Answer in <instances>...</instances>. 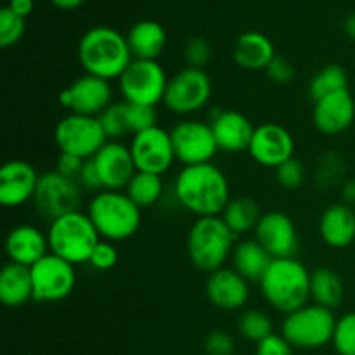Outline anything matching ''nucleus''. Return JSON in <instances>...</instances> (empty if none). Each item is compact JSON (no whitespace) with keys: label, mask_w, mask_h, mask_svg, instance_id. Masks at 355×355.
Returning <instances> with one entry per match:
<instances>
[{"label":"nucleus","mask_w":355,"mask_h":355,"mask_svg":"<svg viewBox=\"0 0 355 355\" xmlns=\"http://www.w3.org/2000/svg\"><path fill=\"white\" fill-rule=\"evenodd\" d=\"M173 194L184 210L200 217H218L231 201V186L214 163L184 166L175 177Z\"/></svg>","instance_id":"1"},{"label":"nucleus","mask_w":355,"mask_h":355,"mask_svg":"<svg viewBox=\"0 0 355 355\" xmlns=\"http://www.w3.org/2000/svg\"><path fill=\"white\" fill-rule=\"evenodd\" d=\"M127 37L111 26H94L78 42V61L87 75L118 80L132 62Z\"/></svg>","instance_id":"2"},{"label":"nucleus","mask_w":355,"mask_h":355,"mask_svg":"<svg viewBox=\"0 0 355 355\" xmlns=\"http://www.w3.org/2000/svg\"><path fill=\"white\" fill-rule=\"evenodd\" d=\"M259 284L267 304L284 315L307 305L311 298V272L295 257L274 259Z\"/></svg>","instance_id":"3"},{"label":"nucleus","mask_w":355,"mask_h":355,"mask_svg":"<svg viewBox=\"0 0 355 355\" xmlns=\"http://www.w3.org/2000/svg\"><path fill=\"white\" fill-rule=\"evenodd\" d=\"M141 211L123 191H101L90 200L87 214L101 238L116 243L137 234L142 220Z\"/></svg>","instance_id":"4"},{"label":"nucleus","mask_w":355,"mask_h":355,"mask_svg":"<svg viewBox=\"0 0 355 355\" xmlns=\"http://www.w3.org/2000/svg\"><path fill=\"white\" fill-rule=\"evenodd\" d=\"M238 236L227 227L222 217H200L187 232V255L193 266L203 272L222 269L232 255Z\"/></svg>","instance_id":"5"},{"label":"nucleus","mask_w":355,"mask_h":355,"mask_svg":"<svg viewBox=\"0 0 355 355\" xmlns=\"http://www.w3.org/2000/svg\"><path fill=\"white\" fill-rule=\"evenodd\" d=\"M47 239L51 253L73 266H80L85 262L89 263L94 248L103 238L90 220L89 214L78 210L52 220L49 225Z\"/></svg>","instance_id":"6"},{"label":"nucleus","mask_w":355,"mask_h":355,"mask_svg":"<svg viewBox=\"0 0 355 355\" xmlns=\"http://www.w3.org/2000/svg\"><path fill=\"white\" fill-rule=\"evenodd\" d=\"M336 318L333 311L318 304L304 305L284 315L281 335L293 349L315 350L333 342Z\"/></svg>","instance_id":"7"},{"label":"nucleus","mask_w":355,"mask_h":355,"mask_svg":"<svg viewBox=\"0 0 355 355\" xmlns=\"http://www.w3.org/2000/svg\"><path fill=\"white\" fill-rule=\"evenodd\" d=\"M168 76L158 61L132 59L123 75L118 78V87L125 103L155 106L163 103Z\"/></svg>","instance_id":"8"},{"label":"nucleus","mask_w":355,"mask_h":355,"mask_svg":"<svg viewBox=\"0 0 355 355\" xmlns=\"http://www.w3.org/2000/svg\"><path fill=\"white\" fill-rule=\"evenodd\" d=\"M211 97V80L205 69L184 68L166 85L163 104L173 114L189 116L203 110Z\"/></svg>","instance_id":"9"},{"label":"nucleus","mask_w":355,"mask_h":355,"mask_svg":"<svg viewBox=\"0 0 355 355\" xmlns=\"http://www.w3.org/2000/svg\"><path fill=\"white\" fill-rule=\"evenodd\" d=\"M54 141L59 151L90 159L107 142L99 118L69 113L55 125Z\"/></svg>","instance_id":"10"},{"label":"nucleus","mask_w":355,"mask_h":355,"mask_svg":"<svg viewBox=\"0 0 355 355\" xmlns=\"http://www.w3.org/2000/svg\"><path fill=\"white\" fill-rule=\"evenodd\" d=\"M82 191L78 180L66 179L55 170L42 173L33 196L35 210L51 222L78 211L83 198Z\"/></svg>","instance_id":"11"},{"label":"nucleus","mask_w":355,"mask_h":355,"mask_svg":"<svg viewBox=\"0 0 355 355\" xmlns=\"http://www.w3.org/2000/svg\"><path fill=\"white\" fill-rule=\"evenodd\" d=\"M33 298L44 304L61 302L73 293L76 284L75 266L54 253H47L30 267Z\"/></svg>","instance_id":"12"},{"label":"nucleus","mask_w":355,"mask_h":355,"mask_svg":"<svg viewBox=\"0 0 355 355\" xmlns=\"http://www.w3.org/2000/svg\"><path fill=\"white\" fill-rule=\"evenodd\" d=\"M177 162L184 166L211 163L218 151L210 123L201 120H182L170 130Z\"/></svg>","instance_id":"13"},{"label":"nucleus","mask_w":355,"mask_h":355,"mask_svg":"<svg viewBox=\"0 0 355 355\" xmlns=\"http://www.w3.org/2000/svg\"><path fill=\"white\" fill-rule=\"evenodd\" d=\"M59 104L69 113L99 118L113 104V87L107 80L85 73L61 90Z\"/></svg>","instance_id":"14"},{"label":"nucleus","mask_w":355,"mask_h":355,"mask_svg":"<svg viewBox=\"0 0 355 355\" xmlns=\"http://www.w3.org/2000/svg\"><path fill=\"white\" fill-rule=\"evenodd\" d=\"M130 153L137 172L163 175L168 172L173 162H177L170 132L158 125L135 134L130 142Z\"/></svg>","instance_id":"15"},{"label":"nucleus","mask_w":355,"mask_h":355,"mask_svg":"<svg viewBox=\"0 0 355 355\" xmlns=\"http://www.w3.org/2000/svg\"><path fill=\"white\" fill-rule=\"evenodd\" d=\"M248 153L259 165L276 170L295 156V139L283 125L267 121L255 128Z\"/></svg>","instance_id":"16"},{"label":"nucleus","mask_w":355,"mask_h":355,"mask_svg":"<svg viewBox=\"0 0 355 355\" xmlns=\"http://www.w3.org/2000/svg\"><path fill=\"white\" fill-rule=\"evenodd\" d=\"M255 239L272 259H291L298 252V232L295 222L283 211L262 214L255 227Z\"/></svg>","instance_id":"17"},{"label":"nucleus","mask_w":355,"mask_h":355,"mask_svg":"<svg viewBox=\"0 0 355 355\" xmlns=\"http://www.w3.org/2000/svg\"><path fill=\"white\" fill-rule=\"evenodd\" d=\"M104 191H125L137 173L130 146L120 141H107L92 158Z\"/></svg>","instance_id":"18"},{"label":"nucleus","mask_w":355,"mask_h":355,"mask_svg":"<svg viewBox=\"0 0 355 355\" xmlns=\"http://www.w3.org/2000/svg\"><path fill=\"white\" fill-rule=\"evenodd\" d=\"M38 179L35 166L24 159H9L0 168V203L6 208H17L33 201Z\"/></svg>","instance_id":"19"},{"label":"nucleus","mask_w":355,"mask_h":355,"mask_svg":"<svg viewBox=\"0 0 355 355\" xmlns=\"http://www.w3.org/2000/svg\"><path fill=\"white\" fill-rule=\"evenodd\" d=\"M210 127L214 130L218 151H248L255 128L246 114L236 110H217L211 114Z\"/></svg>","instance_id":"20"},{"label":"nucleus","mask_w":355,"mask_h":355,"mask_svg":"<svg viewBox=\"0 0 355 355\" xmlns=\"http://www.w3.org/2000/svg\"><path fill=\"white\" fill-rule=\"evenodd\" d=\"M355 120V101L350 90L331 94L314 103L312 123L321 134L338 135L352 127Z\"/></svg>","instance_id":"21"},{"label":"nucleus","mask_w":355,"mask_h":355,"mask_svg":"<svg viewBox=\"0 0 355 355\" xmlns=\"http://www.w3.org/2000/svg\"><path fill=\"white\" fill-rule=\"evenodd\" d=\"M207 297L220 311H241L248 304L250 284L234 269H222L208 274Z\"/></svg>","instance_id":"22"},{"label":"nucleus","mask_w":355,"mask_h":355,"mask_svg":"<svg viewBox=\"0 0 355 355\" xmlns=\"http://www.w3.org/2000/svg\"><path fill=\"white\" fill-rule=\"evenodd\" d=\"M6 253L10 262L31 267L44 259L49 250L47 234L35 225H16L6 238Z\"/></svg>","instance_id":"23"},{"label":"nucleus","mask_w":355,"mask_h":355,"mask_svg":"<svg viewBox=\"0 0 355 355\" xmlns=\"http://www.w3.org/2000/svg\"><path fill=\"white\" fill-rule=\"evenodd\" d=\"M319 234L329 248H347L355 241V210L345 203L326 208L319 220Z\"/></svg>","instance_id":"24"},{"label":"nucleus","mask_w":355,"mask_h":355,"mask_svg":"<svg viewBox=\"0 0 355 355\" xmlns=\"http://www.w3.org/2000/svg\"><path fill=\"white\" fill-rule=\"evenodd\" d=\"M276 58V49L270 38L260 31H246L239 35L232 49V59L236 64L246 71L267 69L270 61Z\"/></svg>","instance_id":"25"},{"label":"nucleus","mask_w":355,"mask_h":355,"mask_svg":"<svg viewBox=\"0 0 355 355\" xmlns=\"http://www.w3.org/2000/svg\"><path fill=\"white\" fill-rule=\"evenodd\" d=\"M128 47L134 59H149L158 61L166 47V31L158 21L144 19L135 23L127 33Z\"/></svg>","instance_id":"26"},{"label":"nucleus","mask_w":355,"mask_h":355,"mask_svg":"<svg viewBox=\"0 0 355 355\" xmlns=\"http://www.w3.org/2000/svg\"><path fill=\"white\" fill-rule=\"evenodd\" d=\"M33 298L30 267L9 262L0 270V302L9 309L26 305Z\"/></svg>","instance_id":"27"},{"label":"nucleus","mask_w":355,"mask_h":355,"mask_svg":"<svg viewBox=\"0 0 355 355\" xmlns=\"http://www.w3.org/2000/svg\"><path fill=\"white\" fill-rule=\"evenodd\" d=\"M272 260L270 253L257 239L239 241L231 255L232 269L241 274L248 283H260Z\"/></svg>","instance_id":"28"},{"label":"nucleus","mask_w":355,"mask_h":355,"mask_svg":"<svg viewBox=\"0 0 355 355\" xmlns=\"http://www.w3.org/2000/svg\"><path fill=\"white\" fill-rule=\"evenodd\" d=\"M345 286L338 272L328 267H319L311 272V298L314 304L335 311L342 305Z\"/></svg>","instance_id":"29"},{"label":"nucleus","mask_w":355,"mask_h":355,"mask_svg":"<svg viewBox=\"0 0 355 355\" xmlns=\"http://www.w3.org/2000/svg\"><path fill=\"white\" fill-rule=\"evenodd\" d=\"M220 217L236 236H241L250 231H255L262 214H260V208L255 200L248 196H239L229 201Z\"/></svg>","instance_id":"30"},{"label":"nucleus","mask_w":355,"mask_h":355,"mask_svg":"<svg viewBox=\"0 0 355 355\" xmlns=\"http://www.w3.org/2000/svg\"><path fill=\"white\" fill-rule=\"evenodd\" d=\"M163 191H165V186H163L162 175L137 172L127 186L125 193L141 210H144V208L155 207L162 200Z\"/></svg>","instance_id":"31"},{"label":"nucleus","mask_w":355,"mask_h":355,"mask_svg":"<svg viewBox=\"0 0 355 355\" xmlns=\"http://www.w3.org/2000/svg\"><path fill=\"white\" fill-rule=\"evenodd\" d=\"M342 90H349V75L340 64L324 66L309 83V96L314 103Z\"/></svg>","instance_id":"32"},{"label":"nucleus","mask_w":355,"mask_h":355,"mask_svg":"<svg viewBox=\"0 0 355 355\" xmlns=\"http://www.w3.org/2000/svg\"><path fill=\"white\" fill-rule=\"evenodd\" d=\"M238 331L248 342L260 343L274 335L272 319L259 309H246L238 319Z\"/></svg>","instance_id":"33"},{"label":"nucleus","mask_w":355,"mask_h":355,"mask_svg":"<svg viewBox=\"0 0 355 355\" xmlns=\"http://www.w3.org/2000/svg\"><path fill=\"white\" fill-rule=\"evenodd\" d=\"M101 127L106 134L107 141H120L127 134H130L127 118V103H113L99 116Z\"/></svg>","instance_id":"34"},{"label":"nucleus","mask_w":355,"mask_h":355,"mask_svg":"<svg viewBox=\"0 0 355 355\" xmlns=\"http://www.w3.org/2000/svg\"><path fill=\"white\" fill-rule=\"evenodd\" d=\"M24 31H26V19L12 12L9 7H3L0 10V47H14L23 38Z\"/></svg>","instance_id":"35"},{"label":"nucleus","mask_w":355,"mask_h":355,"mask_svg":"<svg viewBox=\"0 0 355 355\" xmlns=\"http://www.w3.org/2000/svg\"><path fill=\"white\" fill-rule=\"evenodd\" d=\"M333 347L338 355H355V312L336 319Z\"/></svg>","instance_id":"36"},{"label":"nucleus","mask_w":355,"mask_h":355,"mask_svg":"<svg viewBox=\"0 0 355 355\" xmlns=\"http://www.w3.org/2000/svg\"><path fill=\"white\" fill-rule=\"evenodd\" d=\"M127 118L130 134H139V132L149 130L156 127L158 121V113L155 106H146V104H132L127 103Z\"/></svg>","instance_id":"37"},{"label":"nucleus","mask_w":355,"mask_h":355,"mask_svg":"<svg viewBox=\"0 0 355 355\" xmlns=\"http://www.w3.org/2000/svg\"><path fill=\"white\" fill-rule=\"evenodd\" d=\"M343 159L335 153H328L318 162V170H315V180L321 187L335 186L343 177Z\"/></svg>","instance_id":"38"},{"label":"nucleus","mask_w":355,"mask_h":355,"mask_svg":"<svg viewBox=\"0 0 355 355\" xmlns=\"http://www.w3.org/2000/svg\"><path fill=\"white\" fill-rule=\"evenodd\" d=\"M276 179L284 189H298L307 179L305 165L302 159L291 158L276 168Z\"/></svg>","instance_id":"39"},{"label":"nucleus","mask_w":355,"mask_h":355,"mask_svg":"<svg viewBox=\"0 0 355 355\" xmlns=\"http://www.w3.org/2000/svg\"><path fill=\"white\" fill-rule=\"evenodd\" d=\"M211 54H214V51H211L210 42L201 37L191 38L184 49V59H186L189 68L205 69V66L211 61Z\"/></svg>","instance_id":"40"},{"label":"nucleus","mask_w":355,"mask_h":355,"mask_svg":"<svg viewBox=\"0 0 355 355\" xmlns=\"http://www.w3.org/2000/svg\"><path fill=\"white\" fill-rule=\"evenodd\" d=\"M118 263V250L114 248V245L106 239H101L99 245L94 248L92 255L89 259V266L92 269L101 270H111Z\"/></svg>","instance_id":"41"},{"label":"nucleus","mask_w":355,"mask_h":355,"mask_svg":"<svg viewBox=\"0 0 355 355\" xmlns=\"http://www.w3.org/2000/svg\"><path fill=\"white\" fill-rule=\"evenodd\" d=\"M205 354L207 355H234V340L229 333L215 329L205 338L203 343Z\"/></svg>","instance_id":"42"},{"label":"nucleus","mask_w":355,"mask_h":355,"mask_svg":"<svg viewBox=\"0 0 355 355\" xmlns=\"http://www.w3.org/2000/svg\"><path fill=\"white\" fill-rule=\"evenodd\" d=\"M267 76L277 85H286L295 78V68L284 55L276 54V58L270 61V64L266 69Z\"/></svg>","instance_id":"43"},{"label":"nucleus","mask_w":355,"mask_h":355,"mask_svg":"<svg viewBox=\"0 0 355 355\" xmlns=\"http://www.w3.org/2000/svg\"><path fill=\"white\" fill-rule=\"evenodd\" d=\"M255 355H293V347L283 335H270L269 338L257 343Z\"/></svg>","instance_id":"44"},{"label":"nucleus","mask_w":355,"mask_h":355,"mask_svg":"<svg viewBox=\"0 0 355 355\" xmlns=\"http://www.w3.org/2000/svg\"><path fill=\"white\" fill-rule=\"evenodd\" d=\"M87 159L78 158L75 155H66V153H61L58 158V165H55V172L61 173L66 179L78 180L80 173H82L83 166H85Z\"/></svg>","instance_id":"45"},{"label":"nucleus","mask_w":355,"mask_h":355,"mask_svg":"<svg viewBox=\"0 0 355 355\" xmlns=\"http://www.w3.org/2000/svg\"><path fill=\"white\" fill-rule=\"evenodd\" d=\"M78 184L82 186V189L87 191H94V193H101L103 189V182H101V177L99 172H97L96 165H94L92 158L87 159L85 166H83L82 173L78 177Z\"/></svg>","instance_id":"46"},{"label":"nucleus","mask_w":355,"mask_h":355,"mask_svg":"<svg viewBox=\"0 0 355 355\" xmlns=\"http://www.w3.org/2000/svg\"><path fill=\"white\" fill-rule=\"evenodd\" d=\"M7 7H9L12 12H16L17 16H21L26 19V17L33 12L35 3H33V0H9V6Z\"/></svg>","instance_id":"47"},{"label":"nucleus","mask_w":355,"mask_h":355,"mask_svg":"<svg viewBox=\"0 0 355 355\" xmlns=\"http://www.w3.org/2000/svg\"><path fill=\"white\" fill-rule=\"evenodd\" d=\"M342 203H345L347 207L354 208L355 210V179L345 182V186H343L342 189Z\"/></svg>","instance_id":"48"},{"label":"nucleus","mask_w":355,"mask_h":355,"mask_svg":"<svg viewBox=\"0 0 355 355\" xmlns=\"http://www.w3.org/2000/svg\"><path fill=\"white\" fill-rule=\"evenodd\" d=\"M83 2H85V0H51L52 6H55L61 10L78 9L80 6H83Z\"/></svg>","instance_id":"49"},{"label":"nucleus","mask_w":355,"mask_h":355,"mask_svg":"<svg viewBox=\"0 0 355 355\" xmlns=\"http://www.w3.org/2000/svg\"><path fill=\"white\" fill-rule=\"evenodd\" d=\"M343 30H345L347 37L355 40V12L349 14V16L345 17V23H343Z\"/></svg>","instance_id":"50"}]
</instances>
